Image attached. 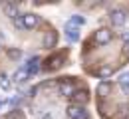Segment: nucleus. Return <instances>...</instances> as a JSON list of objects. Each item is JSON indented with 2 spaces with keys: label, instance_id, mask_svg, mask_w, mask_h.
<instances>
[{
  "label": "nucleus",
  "instance_id": "18",
  "mask_svg": "<svg viewBox=\"0 0 129 119\" xmlns=\"http://www.w3.org/2000/svg\"><path fill=\"white\" fill-rule=\"evenodd\" d=\"M54 40H56L54 34H48V36H46V40H44V44H46V46H52V44H54Z\"/></svg>",
  "mask_w": 129,
  "mask_h": 119
},
{
  "label": "nucleus",
  "instance_id": "6",
  "mask_svg": "<svg viewBox=\"0 0 129 119\" xmlns=\"http://www.w3.org/2000/svg\"><path fill=\"white\" fill-rule=\"evenodd\" d=\"M72 99H74V105H81V107H83V103H87L89 95H87L85 91H74Z\"/></svg>",
  "mask_w": 129,
  "mask_h": 119
},
{
  "label": "nucleus",
  "instance_id": "12",
  "mask_svg": "<svg viewBox=\"0 0 129 119\" xmlns=\"http://www.w3.org/2000/svg\"><path fill=\"white\" fill-rule=\"evenodd\" d=\"M109 91H111V84H109V82H101V84H97V93H99L101 97H105Z\"/></svg>",
  "mask_w": 129,
  "mask_h": 119
},
{
  "label": "nucleus",
  "instance_id": "3",
  "mask_svg": "<svg viewBox=\"0 0 129 119\" xmlns=\"http://www.w3.org/2000/svg\"><path fill=\"white\" fill-rule=\"evenodd\" d=\"M68 117L70 119H87V111L81 105H70L68 107Z\"/></svg>",
  "mask_w": 129,
  "mask_h": 119
},
{
  "label": "nucleus",
  "instance_id": "11",
  "mask_svg": "<svg viewBox=\"0 0 129 119\" xmlns=\"http://www.w3.org/2000/svg\"><path fill=\"white\" fill-rule=\"evenodd\" d=\"M38 64H40V58H32V60H30L24 68L28 69V73H36V71L40 69V66H38Z\"/></svg>",
  "mask_w": 129,
  "mask_h": 119
},
{
  "label": "nucleus",
  "instance_id": "16",
  "mask_svg": "<svg viewBox=\"0 0 129 119\" xmlns=\"http://www.w3.org/2000/svg\"><path fill=\"white\" fill-rule=\"evenodd\" d=\"M0 87H2L4 91H6V89H10V82L6 80V75H2V77H0Z\"/></svg>",
  "mask_w": 129,
  "mask_h": 119
},
{
  "label": "nucleus",
  "instance_id": "2",
  "mask_svg": "<svg viewBox=\"0 0 129 119\" xmlns=\"http://www.w3.org/2000/svg\"><path fill=\"white\" fill-rule=\"evenodd\" d=\"M109 20H111L113 26L121 28V26L127 22V14H125L123 10H111V14H109Z\"/></svg>",
  "mask_w": 129,
  "mask_h": 119
},
{
  "label": "nucleus",
  "instance_id": "8",
  "mask_svg": "<svg viewBox=\"0 0 129 119\" xmlns=\"http://www.w3.org/2000/svg\"><path fill=\"white\" fill-rule=\"evenodd\" d=\"M74 91H76L74 84H70V82H62V84H60V93H62V95L72 97V95H74Z\"/></svg>",
  "mask_w": 129,
  "mask_h": 119
},
{
  "label": "nucleus",
  "instance_id": "1",
  "mask_svg": "<svg viewBox=\"0 0 129 119\" xmlns=\"http://www.w3.org/2000/svg\"><path fill=\"white\" fill-rule=\"evenodd\" d=\"M113 38V32L109 30V28H99L95 32V36H93V40H95V44H99V46H105V44H109Z\"/></svg>",
  "mask_w": 129,
  "mask_h": 119
},
{
  "label": "nucleus",
  "instance_id": "9",
  "mask_svg": "<svg viewBox=\"0 0 129 119\" xmlns=\"http://www.w3.org/2000/svg\"><path fill=\"white\" fill-rule=\"evenodd\" d=\"M66 36H68L70 42H78L80 40V30L74 28V26H70V24H66Z\"/></svg>",
  "mask_w": 129,
  "mask_h": 119
},
{
  "label": "nucleus",
  "instance_id": "17",
  "mask_svg": "<svg viewBox=\"0 0 129 119\" xmlns=\"http://www.w3.org/2000/svg\"><path fill=\"white\" fill-rule=\"evenodd\" d=\"M14 26H16L18 30H24V22H22V16L14 18Z\"/></svg>",
  "mask_w": 129,
  "mask_h": 119
},
{
  "label": "nucleus",
  "instance_id": "13",
  "mask_svg": "<svg viewBox=\"0 0 129 119\" xmlns=\"http://www.w3.org/2000/svg\"><path fill=\"white\" fill-rule=\"evenodd\" d=\"M117 82H119V85H121V89H123L125 93H129V71H125V73H121Z\"/></svg>",
  "mask_w": 129,
  "mask_h": 119
},
{
  "label": "nucleus",
  "instance_id": "10",
  "mask_svg": "<svg viewBox=\"0 0 129 119\" xmlns=\"http://www.w3.org/2000/svg\"><path fill=\"white\" fill-rule=\"evenodd\" d=\"M111 73H113V68H111V66H101V68L97 69V75H99L103 82H107V77H109Z\"/></svg>",
  "mask_w": 129,
  "mask_h": 119
},
{
  "label": "nucleus",
  "instance_id": "4",
  "mask_svg": "<svg viewBox=\"0 0 129 119\" xmlns=\"http://www.w3.org/2000/svg\"><path fill=\"white\" fill-rule=\"evenodd\" d=\"M22 22H24V30H32V28H36L40 24V16L38 14H24Z\"/></svg>",
  "mask_w": 129,
  "mask_h": 119
},
{
  "label": "nucleus",
  "instance_id": "19",
  "mask_svg": "<svg viewBox=\"0 0 129 119\" xmlns=\"http://www.w3.org/2000/svg\"><path fill=\"white\" fill-rule=\"evenodd\" d=\"M8 56H10V58H20V56H22V52H20V50H10V52H8Z\"/></svg>",
  "mask_w": 129,
  "mask_h": 119
},
{
  "label": "nucleus",
  "instance_id": "7",
  "mask_svg": "<svg viewBox=\"0 0 129 119\" xmlns=\"http://www.w3.org/2000/svg\"><path fill=\"white\" fill-rule=\"evenodd\" d=\"M28 77H30V73H28V69L24 68V66H22L20 69H16V71H14V82H16V84H24Z\"/></svg>",
  "mask_w": 129,
  "mask_h": 119
},
{
  "label": "nucleus",
  "instance_id": "21",
  "mask_svg": "<svg viewBox=\"0 0 129 119\" xmlns=\"http://www.w3.org/2000/svg\"><path fill=\"white\" fill-rule=\"evenodd\" d=\"M123 40H125V44H127V48H129V30L123 32Z\"/></svg>",
  "mask_w": 129,
  "mask_h": 119
},
{
  "label": "nucleus",
  "instance_id": "5",
  "mask_svg": "<svg viewBox=\"0 0 129 119\" xmlns=\"http://www.w3.org/2000/svg\"><path fill=\"white\" fill-rule=\"evenodd\" d=\"M2 10H4V14H6V16H10L12 20L20 16V14H18V4H12V2H6V4L2 6Z\"/></svg>",
  "mask_w": 129,
  "mask_h": 119
},
{
  "label": "nucleus",
  "instance_id": "14",
  "mask_svg": "<svg viewBox=\"0 0 129 119\" xmlns=\"http://www.w3.org/2000/svg\"><path fill=\"white\" fill-rule=\"evenodd\" d=\"M62 62H64V56H62V54H60V56H54L52 60H48V68L50 69H58L62 66Z\"/></svg>",
  "mask_w": 129,
  "mask_h": 119
},
{
  "label": "nucleus",
  "instance_id": "22",
  "mask_svg": "<svg viewBox=\"0 0 129 119\" xmlns=\"http://www.w3.org/2000/svg\"><path fill=\"white\" fill-rule=\"evenodd\" d=\"M0 105H2V103H0Z\"/></svg>",
  "mask_w": 129,
  "mask_h": 119
},
{
  "label": "nucleus",
  "instance_id": "15",
  "mask_svg": "<svg viewBox=\"0 0 129 119\" xmlns=\"http://www.w3.org/2000/svg\"><path fill=\"white\" fill-rule=\"evenodd\" d=\"M68 24L74 26V28H78V26H83V24H85V18H83V16H72Z\"/></svg>",
  "mask_w": 129,
  "mask_h": 119
},
{
  "label": "nucleus",
  "instance_id": "20",
  "mask_svg": "<svg viewBox=\"0 0 129 119\" xmlns=\"http://www.w3.org/2000/svg\"><path fill=\"white\" fill-rule=\"evenodd\" d=\"M42 119H54V115L50 111H46V113H42Z\"/></svg>",
  "mask_w": 129,
  "mask_h": 119
}]
</instances>
